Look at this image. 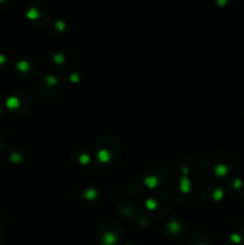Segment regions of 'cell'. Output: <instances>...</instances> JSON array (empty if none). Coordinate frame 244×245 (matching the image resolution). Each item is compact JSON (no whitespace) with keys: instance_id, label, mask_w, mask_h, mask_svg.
Wrapping results in <instances>:
<instances>
[{"instance_id":"obj_1","label":"cell","mask_w":244,"mask_h":245,"mask_svg":"<svg viewBox=\"0 0 244 245\" xmlns=\"http://www.w3.org/2000/svg\"><path fill=\"white\" fill-rule=\"evenodd\" d=\"M0 1H1V0H0Z\"/></svg>"}]
</instances>
